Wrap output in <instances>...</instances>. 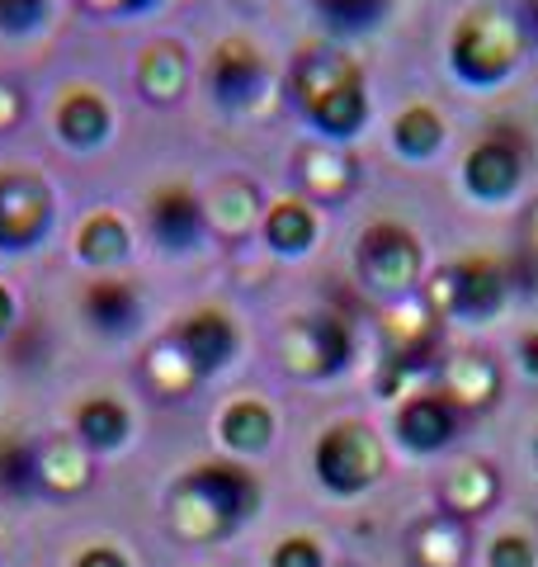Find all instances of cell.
<instances>
[{
    "label": "cell",
    "instance_id": "obj_1",
    "mask_svg": "<svg viewBox=\"0 0 538 567\" xmlns=\"http://www.w3.org/2000/svg\"><path fill=\"white\" fill-rule=\"evenodd\" d=\"M289 104L302 114V123L321 137V142H350L369 128V81L364 66L345 58L340 48L312 43L302 48L289 62Z\"/></svg>",
    "mask_w": 538,
    "mask_h": 567
},
{
    "label": "cell",
    "instance_id": "obj_2",
    "mask_svg": "<svg viewBox=\"0 0 538 567\" xmlns=\"http://www.w3.org/2000/svg\"><path fill=\"white\" fill-rule=\"evenodd\" d=\"M260 511V483L241 464H194L170 487V525L179 539H223Z\"/></svg>",
    "mask_w": 538,
    "mask_h": 567
},
{
    "label": "cell",
    "instance_id": "obj_3",
    "mask_svg": "<svg viewBox=\"0 0 538 567\" xmlns=\"http://www.w3.org/2000/svg\"><path fill=\"white\" fill-rule=\"evenodd\" d=\"M519 62H525V39L506 10L496 6H477L448 33V71L473 85V91H496L506 85Z\"/></svg>",
    "mask_w": 538,
    "mask_h": 567
},
{
    "label": "cell",
    "instance_id": "obj_4",
    "mask_svg": "<svg viewBox=\"0 0 538 567\" xmlns=\"http://www.w3.org/2000/svg\"><path fill=\"white\" fill-rule=\"evenodd\" d=\"M354 275L369 293L387 298V303H402V298L421 289L425 246L406 223H392V218L369 223L354 241Z\"/></svg>",
    "mask_w": 538,
    "mask_h": 567
},
{
    "label": "cell",
    "instance_id": "obj_5",
    "mask_svg": "<svg viewBox=\"0 0 538 567\" xmlns=\"http://www.w3.org/2000/svg\"><path fill=\"white\" fill-rule=\"evenodd\" d=\"M58 227V189L39 166H0V256H29Z\"/></svg>",
    "mask_w": 538,
    "mask_h": 567
},
{
    "label": "cell",
    "instance_id": "obj_6",
    "mask_svg": "<svg viewBox=\"0 0 538 567\" xmlns=\"http://www.w3.org/2000/svg\"><path fill=\"white\" fill-rule=\"evenodd\" d=\"M506 289H510V279L492 256H463V260H448L444 270L430 279L425 303L435 308L439 322L482 327L506 308Z\"/></svg>",
    "mask_w": 538,
    "mask_h": 567
},
{
    "label": "cell",
    "instance_id": "obj_7",
    "mask_svg": "<svg viewBox=\"0 0 538 567\" xmlns=\"http://www.w3.org/2000/svg\"><path fill=\"white\" fill-rule=\"evenodd\" d=\"M279 360L293 379H308V383L335 379L354 360V331L335 312H302L279 336Z\"/></svg>",
    "mask_w": 538,
    "mask_h": 567
},
{
    "label": "cell",
    "instance_id": "obj_8",
    "mask_svg": "<svg viewBox=\"0 0 538 567\" xmlns=\"http://www.w3.org/2000/svg\"><path fill=\"white\" fill-rule=\"evenodd\" d=\"M383 445L369 425L359 421H335L321 431L317 450H312V468L321 477V487L335 492V496H359L369 492L373 483L383 477Z\"/></svg>",
    "mask_w": 538,
    "mask_h": 567
},
{
    "label": "cell",
    "instance_id": "obj_9",
    "mask_svg": "<svg viewBox=\"0 0 538 567\" xmlns=\"http://www.w3.org/2000/svg\"><path fill=\"white\" fill-rule=\"evenodd\" d=\"M269 81H275L269 58L250 39H241V33L218 39V43H213V52H208V62H204L208 100L218 104L223 114H250V110H260V100L269 95Z\"/></svg>",
    "mask_w": 538,
    "mask_h": 567
},
{
    "label": "cell",
    "instance_id": "obj_10",
    "mask_svg": "<svg viewBox=\"0 0 538 567\" xmlns=\"http://www.w3.org/2000/svg\"><path fill=\"white\" fill-rule=\"evenodd\" d=\"M289 171L298 181V199H308L312 208L350 204L359 185H364V166H359V156L345 142H321V137L298 142L289 156Z\"/></svg>",
    "mask_w": 538,
    "mask_h": 567
},
{
    "label": "cell",
    "instance_id": "obj_11",
    "mask_svg": "<svg viewBox=\"0 0 538 567\" xmlns=\"http://www.w3.org/2000/svg\"><path fill=\"white\" fill-rule=\"evenodd\" d=\"M525 171H529L525 142L515 133H487L463 156V189L477 204H510L519 185H525Z\"/></svg>",
    "mask_w": 538,
    "mask_h": 567
},
{
    "label": "cell",
    "instance_id": "obj_12",
    "mask_svg": "<svg viewBox=\"0 0 538 567\" xmlns=\"http://www.w3.org/2000/svg\"><path fill=\"white\" fill-rule=\"evenodd\" d=\"M147 233L166 256H189L199 251L204 237H208V223H204V194L194 185H156L147 194Z\"/></svg>",
    "mask_w": 538,
    "mask_h": 567
},
{
    "label": "cell",
    "instance_id": "obj_13",
    "mask_svg": "<svg viewBox=\"0 0 538 567\" xmlns=\"http://www.w3.org/2000/svg\"><path fill=\"white\" fill-rule=\"evenodd\" d=\"M114 123H118V114L100 85H66L58 95V104H52V133H58L62 147L76 152V156L110 147Z\"/></svg>",
    "mask_w": 538,
    "mask_h": 567
},
{
    "label": "cell",
    "instance_id": "obj_14",
    "mask_svg": "<svg viewBox=\"0 0 538 567\" xmlns=\"http://www.w3.org/2000/svg\"><path fill=\"white\" fill-rule=\"evenodd\" d=\"M269 199L260 194V185L250 175H223L204 189V223L208 237H218L227 246H241L260 233Z\"/></svg>",
    "mask_w": 538,
    "mask_h": 567
},
{
    "label": "cell",
    "instance_id": "obj_15",
    "mask_svg": "<svg viewBox=\"0 0 538 567\" xmlns=\"http://www.w3.org/2000/svg\"><path fill=\"white\" fill-rule=\"evenodd\" d=\"M170 336L179 341V350L189 354L194 374H199L204 383L213 374H223L241 350V331H237V322H231V312H223V308H194L189 317H179V322L170 327Z\"/></svg>",
    "mask_w": 538,
    "mask_h": 567
},
{
    "label": "cell",
    "instance_id": "obj_16",
    "mask_svg": "<svg viewBox=\"0 0 538 567\" xmlns=\"http://www.w3.org/2000/svg\"><path fill=\"white\" fill-rule=\"evenodd\" d=\"M194 85V58L179 39H152L133 62V91L152 104V110H170L189 95Z\"/></svg>",
    "mask_w": 538,
    "mask_h": 567
},
{
    "label": "cell",
    "instance_id": "obj_17",
    "mask_svg": "<svg viewBox=\"0 0 538 567\" xmlns=\"http://www.w3.org/2000/svg\"><path fill=\"white\" fill-rule=\"evenodd\" d=\"M142 289L133 279L123 275H95L81 289V317L90 322V331L104 336V341H123V336H133L142 327Z\"/></svg>",
    "mask_w": 538,
    "mask_h": 567
},
{
    "label": "cell",
    "instance_id": "obj_18",
    "mask_svg": "<svg viewBox=\"0 0 538 567\" xmlns=\"http://www.w3.org/2000/svg\"><path fill=\"white\" fill-rule=\"evenodd\" d=\"M71 256H76L85 270L95 275H118L123 265L133 260V227L123 213L114 208H95L76 223V237H71Z\"/></svg>",
    "mask_w": 538,
    "mask_h": 567
},
{
    "label": "cell",
    "instance_id": "obj_19",
    "mask_svg": "<svg viewBox=\"0 0 538 567\" xmlns=\"http://www.w3.org/2000/svg\"><path fill=\"white\" fill-rule=\"evenodd\" d=\"M33 458H39V492L43 496H81L90 483H95V464L76 435H48L33 440Z\"/></svg>",
    "mask_w": 538,
    "mask_h": 567
},
{
    "label": "cell",
    "instance_id": "obj_20",
    "mask_svg": "<svg viewBox=\"0 0 538 567\" xmlns=\"http://www.w3.org/2000/svg\"><path fill=\"white\" fill-rule=\"evenodd\" d=\"M317 237H321V218L308 199H298V194H289V199H269L265 223H260V241H265L269 256L302 260L317 246Z\"/></svg>",
    "mask_w": 538,
    "mask_h": 567
},
{
    "label": "cell",
    "instance_id": "obj_21",
    "mask_svg": "<svg viewBox=\"0 0 538 567\" xmlns=\"http://www.w3.org/2000/svg\"><path fill=\"white\" fill-rule=\"evenodd\" d=\"M71 435L81 440L90 454H118L133 440V412L128 402L114 393H90L71 412Z\"/></svg>",
    "mask_w": 538,
    "mask_h": 567
},
{
    "label": "cell",
    "instance_id": "obj_22",
    "mask_svg": "<svg viewBox=\"0 0 538 567\" xmlns=\"http://www.w3.org/2000/svg\"><path fill=\"white\" fill-rule=\"evenodd\" d=\"M458 431V406L444 393H411L397 406V440L416 454H435L444 450Z\"/></svg>",
    "mask_w": 538,
    "mask_h": 567
},
{
    "label": "cell",
    "instance_id": "obj_23",
    "mask_svg": "<svg viewBox=\"0 0 538 567\" xmlns=\"http://www.w3.org/2000/svg\"><path fill=\"white\" fill-rule=\"evenodd\" d=\"M500 383H506L500 379V364L477 350H463L454 360H444V369H439V393L454 406H468V412L492 406L500 398Z\"/></svg>",
    "mask_w": 538,
    "mask_h": 567
},
{
    "label": "cell",
    "instance_id": "obj_24",
    "mask_svg": "<svg viewBox=\"0 0 538 567\" xmlns=\"http://www.w3.org/2000/svg\"><path fill=\"white\" fill-rule=\"evenodd\" d=\"M142 383H147L161 402H185V398H189L204 379L194 374L189 354L179 350V341L166 331L161 341H152V350H147V354H142Z\"/></svg>",
    "mask_w": 538,
    "mask_h": 567
},
{
    "label": "cell",
    "instance_id": "obj_25",
    "mask_svg": "<svg viewBox=\"0 0 538 567\" xmlns=\"http://www.w3.org/2000/svg\"><path fill=\"white\" fill-rule=\"evenodd\" d=\"M463 558H468V525L454 511H439L411 529V563L416 567H463Z\"/></svg>",
    "mask_w": 538,
    "mask_h": 567
},
{
    "label": "cell",
    "instance_id": "obj_26",
    "mask_svg": "<svg viewBox=\"0 0 538 567\" xmlns=\"http://www.w3.org/2000/svg\"><path fill=\"white\" fill-rule=\"evenodd\" d=\"M218 440L241 458L265 454L269 440H275V412H269V402H260V398L227 402L223 416H218Z\"/></svg>",
    "mask_w": 538,
    "mask_h": 567
},
{
    "label": "cell",
    "instance_id": "obj_27",
    "mask_svg": "<svg viewBox=\"0 0 538 567\" xmlns=\"http://www.w3.org/2000/svg\"><path fill=\"white\" fill-rule=\"evenodd\" d=\"M448 142V123L439 110H430V104H406V110L392 118V152L402 156V162H435Z\"/></svg>",
    "mask_w": 538,
    "mask_h": 567
},
{
    "label": "cell",
    "instance_id": "obj_28",
    "mask_svg": "<svg viewBox=\"0 0 538 567\" xmlns=\"http://www.w3.org/2000/svg\"><path fill=\"white\" fill-rule=\"evenodd\" d=\"M439 492H444V506L454 511V516L468 520L473 511H487L500 496V477H496L492 464H477L473 458V464H458L454 473H448Z\"/></svg>",
    "mask_w": 538,
    "mask_h": 567
},
{
    "label": "cell",
    "instance_id": "obj_29",
    "mask_svg": "<svg viewBox=\"0 0 538 567\" xmlns=\"http://www.w3.org/2000/svg\"><path fill=\"white\" fill-rule=\"evenodd\" d=\"M0 496H39V458H33V440L0 435Z\"/></svg>",
    "mask_w": 538,
    "mask_h": 567
},
{
    "label": "cell",
    "instance_id": "obj_30",
    "mask_svg": "<svg viewBox=\"0 0 538 567\" xmlns=\"http://www.w3.org/2000/svg\"><path fill=\"white\" fill-rule=\"evenodd\" d=\"M392 0H317V10L327 14V24L340 33H364L373 24H383Z\"/></svg>",
    "mask_w": 538,
    "mask_h": 567
},
{
    "label": "cell",
    "instance_id": "obj_31",
    "mask_svg": "<svg viewBox=\"0 0 538 567\" xmlns=\"http://www.w3.org/2000/svg\"><path fill=\"white\" fill-rule=\"evenodd\" d=\"M52 20V0H0V39L24 43Z\"/></svg>",
    "mask_w": 538,
    "mask_h": 567
},
{
    "label": "cell",
    "instance_id": "obj_32",
    "mask_svg": "<svg viewBox=\"0 0 538 567\" xmlns=\"http://www.w3.org/2000/svg\"><path fill=\"white\" fill-rule=\"evenodd\" d=\"M269 567H327V558H321V544H317V539L293 535V539H283V544L275 548Z\"/></svg>",
    "mask_w": 538,
    "mask_h": 567
},
{
    "label": "cell",
    "instance_id": "obj_33",
    "mask_svg": "<svg viewBox=\"0 0 538 567\" xmlns=\"http://www.w3.org/2000/svg\"><path fill=\"white\" fill-rule=\"evenodd\" d=\"M24 118H29V95H24V85H14L0 76V137L14 133V128H24Z\"/></svg>",
    "mask_w": 538,
    "mask_h": 567
},
{
    "label": "cell",
    "instance_id": "obj_34",
    "mask_svg": "<svg viewBox=\"0 0 538 567\" xmlns=\"http://www.w3.org/2000/svg\"><path fill=\"white\" fill-rule=\"evenodd\" d=\"M76 6L95 20H137V14H152L161 0H76Z\"/></svg>",
    "mask_w": 538,
    "mask_h": 567
},
{
    "label": "cell",
    "instance_id": "obj_35",
    "mask_svg": "<svg viewBox=\"0 0 538 567\" xmlns=\"http://www.w3.org/2000/svg\"><path fill=\"white\" fill-rule=\"evenodd\" d=\"M492 567H534V544L525 535H500L492 544Z\"/></svg>",
    "mask_w": 538,
    "mask_h": 567
},
{
    "label": "cell",
    "instance_id": "obj_36",
    "mask_svg": "<svg viewBox=\"0 0 538 567\" xmlns=\"http://www.w3.org/2000/svg\"><path fill=\"white\" fill-rule=\"evenodd\" d=\"M71 567H133V563L123 558L114 544H90V548H81L76 563H71Z\"/></svg>",
    "mask_w": 538,
    "mask_h": 567
},
{
    "label": "cell",
    "instance_id": "obj_37",
    "mask_svg": "<svg viewBox=\"0 0 538 567\" xmlns=\"http://www.w3.org/2000/svg\"><path fill=\"white\" fill-rule=\"evenodd\" d=\"M510 20H515V29H519V39H525V48H529V43L538 48V0H515Z\"/></svg>",
    "mask_w": 538,
    "mask_h": 567
},
{
    "label": "cell",
    "instance_id": "obj_38",
    "mask_svg": "<svg viewBox=\"0 0 538 567\" xmlns=\"http://www.w3.org/2000/svg\"><path fill=\"white\" fill-rule=\"evenodd\" d=\"M519 364H525V374L538 379V331H525V336H519Z\"/></svg>",
    "mask_w": 538,
    "mask_h": 567
},
{
    "label": "cell",
    "instance_id": "obj_39",
    "mask_svg": "<svg viewBox=\"0 0 538 567\" xmlns=\"http://www.w3.org/2000/svg\"><path fill=\"white\" fill-rule=\"evenodd\" d=\"M10 331H14V293L0 284V341H6Z\"/></svg>",
    "mask_w": 538,
    "mask_h": 567
},
{
    "label": "cell",
    "instance_id": "obj_40",
    "mask_svg": "<svg viewBox=\"0 0 538 567\" xmlns=\"http://www.w3.org/2000/svg\"><path fill=\"white\" fill-rule=\"evenodd\" d=\"M525 241L538 251V194H534V204L525 208Z\"/></svg>",
    "mask_w": 538,
    "mask_h": 567
},
{
    "label": "cell",
    "instance_id": "obj_41",
    "mask_svg": "<svg viewBox=\"0 0 538 567\" xmlns=\"http://www.w3.org/2000/svg\"><path fill=\"white\" fill-rule=\"evenodd\" d=\"M534 454H538V440H534Z\"/></svg>",
    "mask_w": 538,
    "mask_h": 567
}]
</instances>
